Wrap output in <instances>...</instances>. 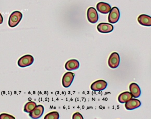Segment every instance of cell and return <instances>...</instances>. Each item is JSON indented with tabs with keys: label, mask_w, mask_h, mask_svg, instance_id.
I'll return each instance as SVG.
<instances>
[{
	"label": "cell",
	"mask_w": 151,
	"mask_h": 119,
	"mask_svg": "<svg viewBox=\"0 0 151 119\" xmlns=\"http://www.w3.org/2000/svg\"><path fill=\"white\" fill-rule=\"evenodd\" d=\"M96 8L99 12L103 14H108L111 9V6L109 4L103 2H99L97 4Z\"/></svg>",
	"instance_id": "11"
},
{
	"label": "cell",
	"mask_w": 151,
	"mask_h": 119,
	"mask_svg": "<svg viewBox=\"0 0 151 119\" xmlns=\"http://www.w3.org/2000/svg\"><path fill=\"white\" fill-rule=\"evenodd\" d=\"M23 14L21 11H16L10 15L9 19L8 24L10 27H15L20 23L22 18Z\"/></svg>",
	"instance_id": "1"
},
{
	"label": "cell",
	"mask_w": 151,
	"mask_h": 119,
	"mask_svg": "<svg viewBox=\"0 0 151 119\" xmlns=\"http://www.w3.org/2000/svg\"><path fill=\"white\" fill-rule=\"evenodd\" d=\"M114 26L111 24L106 23H100L97 26V30L101 33H109L114 30Z\"/></svg>",
	"instance_id": "9"
},
{
	"label": "cell",
	"mask_w": 151,
	"mask_h": 119,
	"mask_svg": "<svg viewBox=\"0 0 151 119\" xmlns=\"http://www.w3.org/2000/svg\"><path fill=\"white\" fill-rule=\"evenodd\" d=\"M141 105V102L137 99L131 98L125 102V108L128 110H133L139 107Z\"/></svg>",
	"instance_id": "10"
},
{
	"label": "cell",
	"mask_w": 151,
	"mask_h": 119,
	"mask_svg": "<svg viewBox=\"0 0 151 119\" xmlns=\"http://www.w3.org/2000/svg\"><path fill=\"white\" fill-rule=\"evenodd\" d=\"M13 115L6 113H2L0 115V119H15Z\"/></svg>",
	"instance_id": "18"
},
{
	"label": "cell",
	"mask_w": 151,
	"mask_h": 119,
	"mask_svg": "<svg viewBox=\"0 0 151 119\" xmlns=\"http://www.w3.org/2000/svg\"><path fill=\"white\" fill-rule=\"evenodd\" d=\"M60 118L59 113L56 111L51 112L45 116V119H58Z\"/></svg>",
	"instance_id": "17"
},
{
	"label": "cell",
	"mask_w": 151,
	"mask_h": 119,
	"mask_svg": "<svg viewBox=\"0 0 151 119\" xmlns=\"http://www.w3.org/2000/svg\"><path fill=\"white\" fill-rule=\"evenodd\" d=\"M44 110V107L42 105H38L29 113V116L32 119H38L43 114Z\"/></svg>",
	"instance_id": "8"
},
{
	"label": "cell",
	"mask_w": 151,
	"mask_h": 119,
	"mask_svg": "<svg viewBox=\"0 0 151 119\" xmlns=\"http://www.w3.org/2000/svg\"><path fill=\"white\" fill-rule=\"evenodd\" d=\"M75 76V74L71 72H67L64 74L62 78V84L65 88H68L71 85Z\"/></svg>",
	"instance_id": "7"
},
{
	"label": "cell",
	"mask_w": 151,
	"mask_h": 119,
	"mask_svg": "<svg viewBox=\"0 0 151 119\" xmlns=\"http://www.w3.org/2000/svg\"><path fill=\"white\" fill-rule=\"evenodd\" d=\"M80 64L79 62L77 60L72 59L69 60L66 62L65 67L66 70L68 71L75 70L79 68Z\"/></svg>",
	"instance_id": "13"
},
{
	"label": "cell",
	"mask_w": 151,
	"mask_h": 119,
	"mask_svg": "<svg viewBox=\"0 0 151 119\" xmlns=\"http://www.w3.org/2000/svg\"><path fill=\"white\" fill-rule=\"evenodd\" d=\"M132 96L129 92L126 91L122 93L118 97V100L120 103H124L132 98Z\"/></svg>",
	"instance_id": "15"
},
{
	"label": "cell",
	"mask_w": 151,
	"mask_h": 119,
	"mask_svg": "<svg viewBox=\"0 0 151 119\" xmlns=\"http://www.w3.org/2000/svg\"><path fill=\"white\" fill-rule=\"evenodd\" d=\"M36 106L37 104L36 102L32 101H29L24 105V111L26 113H30L34 109Z\"/></svg>",
	"instance_id": "16"
},
{
	"label": "cell",
	"mask_w": 151,
	"mask_h": 119,
	"mask_svg": "<svg viewBox=\"0 0 151 119\" xmlns=\"http://www.w3.org/2000/svg\"><path fill=\"white\" fill-rule=\"evenodd\" d=\"M72 119H83V115L79 113H76L73 115Z\"/></svg>",
	"instance_id": "19"
},
{
	"label": "cell",
	"mask_w": 151,
	"mask_h": 119,
	"mask_svg": "<svg viewBox=\"0 0 151 119\" xmlns=\"http://www.w3.org/2000/svg\"><path fill=\"white\" fill-rule=\"evenodd\" d=\"M87 17L88 21L92 24H95L99 20V15L96 9L90 7L87 10Z\"/></svg>",
	"instance_id": "5"
},
{
	"label": "cell",
	"mask_w": 151,
	"mask_h": 119,
	"mask_svg": "<svg viewBox=\"0 0 151 119\" xmlns=\"http://www.w3.org/2000/svg\"><path fill=\"white\" fill-rule=\"evenodd\" d=\"M107 86V83L106 81L103 80H99L93 82L92 84L91 88L92 90L99 91L105 90Z\"/></svg>",
	"instance_id": "6"
},
{
	"label": "cell",
	"mask_w": 151,
	"mask_h": 119,
	"mask_svg": "<svg viewBox=\"0 0 151 119\" xmlns=\"http://www.w3.org/2000/svg\"><path fill=\"white\" fill-rule=\"evenodd\" d=\"M3 16H2V15H1V13H0V24H2V23H3Z\"/></svg>",
	"instance_id": "20"
},
{
	"label": "cell",
	"mask_w": 151,
	"mask_h": 119,
	"mask_svg": "<svg viewBox=\"0 0 151 119\" xmlns=\"http://www.w3.org/2000/svg\"><path fill=\"white\" fill-rule=\"evenodd\" d=\"M120 56L116 52L112 53L109 58L108 63L109 67L111 68H117L120 63Z\"/></svg>",
	"instance_id": "3"
},
{
	"label": "cell",
	"mask_w": 151,
	"mask_h": 119,
	"mask_svg": "<svg viewBox=\"0 0 151 119\" xmlns=\"http://www.w3.org/2000/svg\"><path fill=\"white\" fill-rule=\"evenodd\" d=\"M120 17V11L118 8L116 7H113L109 15V22L111 24H115L118 22Z\"/></svg>",
	"instance_id": "4"
},
{
	"label": "cell",
	"mask_w": 151,
	"mask_h": 119,
	"mask_svg": "<svg viewBox=\"0 0 151 119\" xmlns=\"http://www.w3.org/2000/svg\"><path fill=\"white\" fill-rule=\"evenodd\" d=\"M34 61V57L31 55L27 54L22 56L18 61V65L21 68H25L32 65Z\"/></svg>",
	"instance_id": "2"
},
{
	"label": "cell",
	"mask_w": 151,
	"mask_h": 119,
	"mask_svg": "<svg viewBox=\"0 0 151 119\" xmlns=\"http://www.w3.org/2000/svg\"><path fill=\"white\" fill-rule=\"evenodd\" d=\"M129 90L132 97L137 98L141 94V90L138 85L136 83H132L129 86Z\"/></svg>",
	"instance_id": "14"
},
{
	"label": "cell",
	"mask_w": 151,
	"mask_h": 119,
	"mask_svg": "<svg viewBox=\"0 0 151 119\" xmlns=\"http://www.w3.org/2000/svg\"><path fill=\"white\" fill-rule=\"evenodd\" d=\"M138 21L140 25L145 26H151V17L145 14H141L139 16Z\"/></svg>",
	"instance_id": "12"
}]
</instances>
